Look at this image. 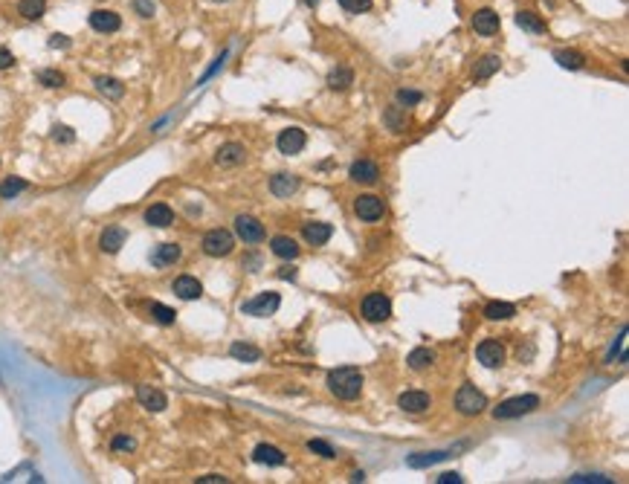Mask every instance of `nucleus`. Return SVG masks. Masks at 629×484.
<instances>
[{
    "mask_svg": "<svg viewBox=\"0 0 629 484\" xmlns=\"http://www.w3.org/2000/svg\"><path fill=\"white\" fill-rule=\"evenodd\" d=\"M328 389L337 394L340 400H357L362 394V375L351 366L333 368L328 375Z\"/></svg>",
    "mask_w": 629,
    "mask_h": 484,
    "instance_id": "1",
    "label": "nucleus"
},
{
    "mask_svg": "<svg viewBox=\"0 0 629 484\" xmlns=\"http://www.w3.org/2000/svg\"><path fill=\"white\" fill-rule=\"evenodd\" d=\"M539 406V397L537 394H519V397H511L505 403H499L493 409V418L496 421H511V418H522V414L534 412Z\"/></svg>",
    "mask_w": 629,
    "mask_h": 484,
    "instance_id": "2",
    "label": "nucleus"
},
{
    "mask_svg": "<svg viewBox=\"0 0 629 484\" xmlns=\"http://www.w3.org/2000/svg\"><path fill=\"white\" fill-rule=\"evenodd\" d=\"M455 409L461 414H482L487 409V397L476 389V386H461L458 394H455Z\"/></svg>",
    "mask_w": 629,
    "mask_h": 484,
    "instance_id": "3",
    "label": "nucleus"
},
{
    "mask_svg": "<svg viewBox=\"0 0 629 484\" xmlns=\"http://www.w3.org/2000/svg\"><path fill=\"white\" fill-rule=\"evenodd\" d=\"M232 246H235V238L227 232V229H212V232H206L203 235V253L206 255H212V258H223V255H229L232 253Z\"/></svg>",
    "mask_w": 629,
    "mask_h": 484,
    "instance_id": "4",
    "label": "nucleus"
},
{
    "mask_svg": "<svg viewBox=\"0 0 629 484\" xmlns=\"http://www.w3.org/2000/svg\"><path fill=\"white\" fill-rule=\"evenodd\" d=\"M278 305H282V296L278 293H273V290H267V293H258L256 299H249V302H244L241 305V311L247 313V316H273L276 311H278Z\"/></svg>",
    "mask_w": 629,
    "mask_h": 484,
    "instance_id": "5",
    "label": "nucleus"
},
{
    "mask_svg": "<svg viewBox=\"0 0 629 484\" xmlns=\"http://www.w3.org/2000/svg\"><path fill=\"white\" fill-rule=\"evenodd\" d=\"M362 316H366L369 322H386L391 316V302L389 296L383 293H369L362 299Z\"/></svg>",
    "mask_w": 629,
    "mask_h": 484,
    "instance_id": "6",
    "label": "nucleus"
},
{
    "mask_svg": "<svg viewBox=\"0 0 629 484\" xmlns=\"http://www.w3.org/2000/svg\"><path fill=\"white\" fill-rule=\"evenodd\" d=\"M476 359L484 368H496V366L505 363V345H502L499 339H484V342H479V348H476Z\"/></svg>",
    "mask_w": 629,
    "mask_h": 484,
    "instance_id": "7",
    "label": "nucleus"
},
{
    "mask_svg": "<svg viewBox=\"0 0 629 484\" xmlns=\"http://www.w3.org/2000/svg\"><path fill=\"white\" fill-rule=\"evenodd\" d=\"M235 232H238V238L244 244L264 241V227H261V220H256L253 215H238V218H235Z\"/></svg>",
    "mask_w": 629,
    "mask_h": 484,
    "instance_id": "8",
    "label": "nucleus"
},
{
    "mask_svg": "<svg viewBox=\"0 0 629 484\" xmlns=\"http://www.w3.org/2000/svg\"><path fill=\"white\" fill-rule=\"evenodd\" d=\"M305 143H307V136H305V131H302V128H287V131L278 134V140H276L278 151H282L285 157L299 154V151L305 148Z\"/></svg>",
    "mask_w": 629,
    "mask_h": 484,
    "instance_id": "9",
    "label": "nucleus"
},
{
    "mask_svg": "<svg viewBox=\"0 0 629 484\" xmlns=\"http://www.w3.org/2000/svg\"><path fill=\"white\" fill-rule=\"evenodd\" d=\"M354 212L360 220H369V224L371 220H380L383 218V200L377 195H362L354 200Z\"/></svg>",
    "mask_w": 629,
    "mask_h": 484,
    "instance_id": "10",
    "label": "nucleus"
},
{
    "mask_svg": "<svg viewBox=\"0 0 629 484\" xmlns=\"http://www.w3.org/2000/svg\"><path fill=\"white\" fill-rule=\"evenodd\" d=\"M90 26L96 32H102V35H110V32H116L119 26H122V18L116 15V12H110V9H96L90 12Z\"/></svg>",
    "mask_w": 629,
    "mask_h": 484,
    "instance_id": "11",
    "label": "nucleus"
},
{
    "mask_svg": "<svg viewBox=\"0 0 629 484\" xmlns=\"http://www.w3.org/2000/svg\"><path fill=\"white\" fill-rule=\"evenodd\" d=\"M398 406H400L403 412L417 414V412H426V409L432 406V397H429L426 392H421V389H409V392H403V394L398 397Z\"/></svg>",
    "mask_w": 629,
    "mask_h": 484,
    "instance_id": "12",
    "label": "nucleus"
},
{
    "mask_svg": "<svg viewBox=\"0 0 629 484\" xmlns=\"http://www.w3.org/2000/svg\"><path fill=\"white\" fill-rule=\"evenodd\" d=\"M247 160V148L238 145V143H227V145H220L218 148V154H215V162L223 165V169H232V165H241Z\"/></svg>",
    "mask_w": 629,
    "mask_h": 484,
    "instance_id": "13",
    "label": "nucleus"
},
{
    "mask_svg": "<svg viewBox=\"0 0 629 484\" xmlns=\"http://www.w3.org/2000/svg\"><path fill=\"white\" fill-rule=\"evenodd\" d=\"M499 26H502V21H499V15L493 9H479L476 15H473V30H476L479 35H496Z\"/></svg>",
    "mask_w": 629,
    "mask_h": 484,
    "instance_id": "14",
    "label": "nucleus"
},
{
    "mask_svg": "<svg viewBox=\"0 0 629 484\" xmlns=\"http://www.w3.org/2000/svg\"><path fill=\"white\" fill-rule=\"evenodd\" d=\"M136 400L143 403L145 409L151 412H163L165 406H169V400H165V394L160 389H154V386H139L136 389Z\"/></svg>",
    "mask_w": 629,
    "mask_h": 484,
    "instance_id": "15",
    "label": "nucleus"
},
{
    "mask_svg": "<svg viewBox=\"0 0 629 484\" xmlns=\"http://www.w3.org/2000/svg\"><path fill=\"white\" fill-rule=\"evenodd\" d=\"M253 461H256V464H267V467H282L287 459H285V452L278 450V447H273V444H258V447L253 450Z\"/></svg>",
    "mask_w": 629,
    "mask_h": 484,
    "instance_id": "16",
    "label": "nucleus"
},
{
    "mask_svg": "<svg viewBox=\"0 0 629 484\" xmlns=\"http://www.w3.org/2000/svg\"><path fill=\"white\" fill-rule=\"evenodd\" d=\"M302 235H305V241H307V244L322 246V244H328V241H331L333 227H331V224H322V220H316V224H305Z\"/></svg>",
    "mask_w": 629,
    "mask_h": 484,
    "instance_id": "17",
    "label": "nucleus"
},
{
    "mask_svg": "<svg viewBox=\"0 0 629 484\" xmlns=\"http://www.w3.org/2000/svg\"><path fill=\"white\" fill-rule=\"evenodd\" d=\"M174 293L180 299H186V302L200 299L203 296V284L194 279V275H180V279H174Z\"/></svg>",
    "mask_w": 629,
    "mask_h": 484,
    "instance_id": "18",
    "label": "nucleus"
},
{
    "mask_svg": "<svg viewBox=\"0 0 629 484\" xmlns=\"http://www.w3.org/2000/svg\"><path fill=\"white\" fill-rule=\"evenodd\" d=\"M145 224L148 227H157V229L172 227L174 224V212L165 203H154V206H148V212H145Z\"/></svg>",
    "mask_w": 629,
    "mask_h": 484,
    "instance_id": "19",
    "label": "nucleus"
},
{
    "mask_svg": "<svg viewBox=\"0 0 629 484\" xmlns=\"http://www.w3.org/2000/svg\"><path fill=\"white\" fill-rule=\"evenodd\" d=\"M125 238H128V232H125L122 227H107L102 232V238H99V246H102V253H119V246L125 244Z\"/></svg>",
    "mask_w": 629,
    "mask_h": 484,
    "instance_id": "20",
    "label": "nucleus"
},
{
    "mask_svg": "<svg viewBox=\"0 0 629 484\" xmlns=\"http://www.w3.org/2000/svg\"><path fill=\"white\" fill-rule=\"evenodd\" d=\"M180 255H183V250H180L177 244H160L157 250H154V255H151V264L154 267H169V264H174V261H180Z\"/></svg>",
    "mask_w": 629,
    "mask_h": 484,
    "instance_id": "21",
    "label": "nucleus"
},
{
    "mask_svg": "<svg viewBox=\"0 0 629 484\" xmlns=\"http://www.w3.org/2000/svg\"><path fill=\"white\" fill-rule=\"evenodd\" d=\"M296 189H299V177L296 174H276L270 180V191L276 198H290Z\"/></svg>",
    "mask_w": 629,
    "mask_h": 484,
    "instance_id": "22",
    "label": "nucleus"
},
{
    "mask_svg": "<svg viewBox=\"0 0 629 484\" xmlns=\"http://www.w3.org/2000/svg\"><path fill=\"white\" fill-rule=\"evenodd\" d=\"M348 174H351V180H357V183H374V180L380 177V169H377L371 160H357Z\"/></svg>",
    "mask_w": 629,
    "mask_h": 484,
    "instance_id": "23",
    "label": "nucleus"
},
{
    "mask_svg": "<svg viewBox=\"0 0 629 484\" xmlns=\"http://www.w3.org/2000/svg\"><path fill=\"white\" fill-rule=\"evenodd\" d=\"M273 253L278 258H285V261H293L299 255V244L293 238H287V235H276V238H273Z\"/></svg>",
    "mask_w": 629,
    "mask_h": 484,
    "instance_id": "24",
    "label": "nucleus"
},
{
    "mask_svg": "<svg viewBox=\"0 0 629 484\" xmlns=\"http://www.w3.org/2000/svg\"><path fill=\"white\" fill-rule=\"evenodd\" d=\"M47 12V0H21L18 3V15L26 21H41Z\"/></svg>",
    "mask_w": 629,
    "mask_h": 484,
    "instance_id": "25",
    "label": "nucleus"
},
{
    "mask_svg": "<svg viewBox=\"0 0 629 484\" xmlns=\"http://www.w3.org/2000/svg\"><path fill=\"white\" fill-rule=\"evenodd\" d=\"M499 67H502V59H499V55H484V59L476 64V70H473V78H476V81H484V78H491L496 70H499Z\"/></svg>",
    "mask_w": 629,
    "mask_h": 484,
    "instance_id": "26",
    "label": "nucleus"
},
{
    "mask_svg": "<svg viewBox=\"0 0 629 484\" xmlns=\"http://www.w3.org/2000/svg\"><path fill=\"white\" fill-rule=\"evenodd\" d=\"M93 85H96V90H99V93L110 96V99H122V93H125L122 81L110 78V76H96V78H93Z\"/></svg>",
    "mask_w": 629,
    "mask_h": 484,
    "instance_id": "27",
    "label": "nucleus"
},
{
    "mask_svg": "<svg viewBox=\"0 0 629 484\" xmlns=\"http://www.w3.org/2000/svg\"><path fill=\"white\" fill-rule=\"evenodd\" d=\"M354 85V73L348 67H337V70L328 73V87L331 90H348Z\"/></svg>",
    "mask_w": 629,
    "mask_h": 484,
    "instance_id": "28",
    "label": "nucleus"
},
{
    "mask_svg": "<svg viewBox=\"0 0 629 484\" xmlns=\"http://www.w3.org/2000/svg\"><path fill=\"white\" fill-rule=\"evenodd\" d=\"M554 61L560 64V67H566V70H580L586 59H583L577 50H557L554 52Z\"/></svg>",
    "mask_w": 629,
    "mask_h": 484,
    "instance_id": "29",
    "label": "nucleus"
},
{
    "mask_svg": "<svg viewBox=\"0 0 629 484\" xmlns=\"http://www.w3.org/2000/svg\"><path fill=\"white\" fill-rule=\"evenodd\" d=\"M229 354L235 359H241V363H258V359H261V351L256 348V345H249V342H235L229 348Z\"/></svg>",
    "mask_w": 629,
    "mask_h": 484,
    "instance_id": "30",
    "label": "nucleus"
},
{
    "mask_svg": "<svg viewBox=\"0 0 629 484\" xmlns=\"http://www.w3.org/2000/svg\"><path fill=\"white\" fill-rule=\"evenodd\" d=\"M406 363H409L412 371H424V368H429L432 363H435V354H432L429 348H415V351L406 357Z\"/></svg>",
    "mask_w": 629,
    "mask_h": 484,
    "instance_id": "31",
    "label": "nucleus"
},
{
    "mask_svg": "<svg viewBox=\"0 0 629 484\" xmlns=\"http://www.w3.org/2000/svg\"><path fill=\"white\" fill-rule=\"evenodd\" d=\"M516 313L513 305H508V302H491V305L484 308V316L491 322H499V319H511V316Z\"/></svg>",
    "mask_w": 629,
    "mask_h": 484,
    "instance_id": "32",
    "label": "nucleus"
},
{
    "mask_svg": "<svg viewBox=\"0 0 629 484\" xmlns=\"http://www.w3.org/2000/svg\"><path fill=\"white\" fill-rule=\"evenodd\" d=\"M21 191H26V180L23 177H6L3 183H0V198H3V200L18 198Z\"/></svg>",
    "mask_w": 629,
    "mask_h": 484,
    "instance_id": "33",
    "label": "nucleus"
},
{
    "mask_svg": "<svg viewBox=\"0 0 629 484\" xmlns=\"http://www.w3.org/2000/svg\"><path fill=\"white\" fill-rule=\"evenodd\" d=\"M446 459V452H417V455H409V467L415 470H421V467H429V464H438Z\"/></svg>",
    "mask_w": 629,
    "mask_h": 484,
    "instance_id": "34",
    "label": "nucleus"
},
{
    "mask_svg": "<svg viewBox=\"0 0 629 484\" xmlns=\"http://www.w3.org/2000/svg\"><path fill=\"white\" fill-rule=\"evenodd\" d=\"M516 23L528 32H545V21H539L534 12H519V15H516Z\"/></svg>",
    "mask_w": 629,
    "mask_h": 484,
    "instance_id": "35",
    "label": "nucleus"
},
{
    "mask_svg": "<svg viewBox=\"0 0 629 484\" xmlns=\"http://www.w3.org/2000/svg\"><path fill=\"white\" fill-rule=\"evenodd\" d=\"M38 81H41V85H44V87H64V73H59V70H41L38 73Z\"/></svg>",
    "mask_w": 629,
    "mask_h": 484,
    "instance_id": "36",
    "label": "nucleus"
},
{
    "mask_svg": "<svg viewBox=\"0 0 629 484\" xmlns=\"http://www.w3.org/2000/svg\"><path fill=\"white\" fill-rule=\"evenodd\" d=\"M151 316H154V319H157L160 325H172L177 313H174L172 308H165V305H157V302H154V305H151Z\"/></svg>",
    "mask_w": 629,
    "mask_h": 484,
    "instance_id": "37",
    "label": "nucleus"
},
{
    "mask_svg": "<svg viewBox=\"0 0 629 484\" xmlns=\"http://www.w3.org/2000/svg\"><path fill=\"white\" fill-rule=\"evenodd\" d=\"M337 3H340L345 12H354V15H360V12H369V9H371V0H337Z\"/></svg>",
    "mask_w": 629,
    "mask_h": 484,
    "instance_id": "38",
    "label": "nucleus"
},
{
    "mask_svg": "<svg viewBox=\"0 0 629 484\" xmlns=\"http://www.w3.org/2000/svg\"><path fill=\"white\" fill-rule=\"evenodd\" d=\"M307 450L311 452H316V455H322V459H333V447L331 444H325V441H307Z\"/></svg>",
    "mask_w": 629,
    "mask_h": 484,
    "instance_id": "39",
    "label": "nucleus"
},
{
    "mask_svg": "<svg viewBox=\"0 0 629 484\" xmlns=\"http://www.w3.org/2000/svg\"><path fill=\"white\" fill-rule=\"evenodd\" d=\"M136 444H134V438H125V435H119V438H114V441H110V450H114V452H119V450H134Z\"/></svg>",
    "mask_w": 629,
    "mask_h": 484,
    "instance_id": "40",
    "label": "nucleus"
},
{
    "mask_svg": "<svg viewBox=\"0 0 629 484\" xmlns=\"http://www.w3.org/2000/svg\"><path fill=\"white\" fill-rule=\"evenodd\" d=\"M398 102L400 105H417V102H421V93H415V90H398Z\"/></svg>",
    "mask_w": 629,
    "mask_h": 484,
    "instance_id": "41",
    "label": "nucleus"
},
{
    "mask_svg": "<svg viewBox=\"0 0 629 484\" xmlns=\"http://www.w3.org/2000/svg\"><path fill=\"white\" fill-rule=\"evenodd\" d=\"M9 67H15V55H12V50L0 47V70H9Z\"/></svg>",
    "mask_w": 629,
    "mask_h": 484,
    "instance_id": "42",
    "label": "nucleus"
},
{
    "mask_svg": "<svg viewBox=\"0 0 629 484\" xmlns=\"http://www.w3.org/2000/svg\"><path fill=\"white\" fill-rule=\"evenodd\" d=\"M134 6H136V12L143 18H151L154 15V3H151V0H134Z\"/></svg>",
    "mask_w": 629,
    "mask_h": 484,
    "instance_id": "43",
    "label": "nucleus"
},
{
    "mask_svg": "<svg viewBox=\"0 0 629 484\" xmlns=\"http://www.w3.org/2000/svg\"><path fill=\"white\" fill-rule=\"evenodd\" d=\"M50 47L52 50H64V47H70V38L61 35V32H55V35H50Z\"/></svg>",
    "mask_w": 629,
    "mask_h": 484,
    "instance_id": "44",
    "label": "nucleus"
},
{
    "mask_svg": "<svg viewBox=\"0 0 629 484\" xmlns=\"http://www.w3.org/2000/svg\"><path fill=\"white\" fill-rule=\"evenodd\" d=\"M52 136H55V140H61V143H73V136H76V134L70 131V128H64V125H61V128H55V134H52Z\"/></svg>",
    "mask_w": 629,
    "mask_h": 484,
    "instance_id": "45",
    "label": "nucleus"
},
{
    "mask_svg": "<svg viewBox=\"0 0 629 484\" xmlns=\"http://www.w3.org/2000/svg\"><path fill=\"white\" fill-rule=\"evenodd\" d=\"M458 481H461L458 473H444V476H438V484H458Z\"/></svg>",
    "mask_w": 629,
    "mask_h": 484,
    "instance_id": "46",
    "label": "nucleus"
},
{
    "mask_svg": "<svg viewBox=\"0 0 629 484\" xmlns=\"http://www.w3.org/2000/svg\"><path fill=\"white\" fill-rule=\"evenodd\" d=\"M571 481H597V484H606L609 478H604V476H575Z\"/></svg>",
    "mask_w": 629,
    "mask_h": 484,
    "instance_id": "47",
    "label": "nucleus"
},
{
    "mask_svg": "<svg viewBox=\"0 0 629 484\" xmlns=\"http://www.w3.org/2000/svg\"><path fill=\"white\" fill-rule=\"evenodd\" d=\"M278 279H296V270H293V267H282V270H278Z\"/></svg>",
    "mask_w": 629,
    "mask_h": 484,
    "instance_id": "48",
    "label": "nucleus"
},
{
    "mask_svg": "<svg viewBox=\"0 0 629 484\" xmlns=\"http://www.w3.org/2000/svg\"><path fill=\"white\" fill-rule=\"evenodd\" d=\"M200 484H223V481H227V478H223V476H203V478H198Z\"/></svg>",
    "mask_w": 629,
    "mask_h": 484,
    "instance_id": "49",
    "label": "nucleus"
},
{
    "mask_svg": "<svg viewBox=\"0 0 629 484\" xmlns=\"http://www.w3.org/2000/svg\"><path fill=\"white\" fill-rule=\"evenodd\" d=\"M305 3H307V6H316V3H319V0H305Z\"/></svg>",
    "mask_w": 629,
    "mask_h": 484,
    "instance_id": "50",
    "label": "nucleus"
},
{
    "mask_svg": "<svg viewBox=\"0 0 629 484\" xmlns=\"http://www.w3.org/2000/svg\"><path fill=\"white\" fill-rule=\"evenodd\" d=\"M212 3H227V0H212Z\"/></svg>",
    "mask_w": 629,
    "mask_h": 484,
    "instance_id": "51",
    "label": "nucleus"
}]
</instances>
